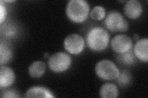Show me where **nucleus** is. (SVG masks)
I'll list each match as a JSON object with an SVG mask.
<instances>
[{
    "instance_id": "nucleus-1",
    "label": "nucleus",
    "mask_w": 148,
    "mask_h": 98,
    "mask_svg": "<svg viewBox=\"0 0 148 98\" xmlns=\"http://www.w3.org/2000/svg\"><path fill=\"white\" fill-rule=\"evenodd\" d=\"M110 36L108 32L102 27L96 26L91 28L86 34L88 47L95 52H101L108 47Z\"/></svg>"
},
{
    "instance_id": "nucleus-2",
    "label": "nucleus",
    "mask_w": 148,
    "mask_h": 98,
    "mask_svg": "<svg viewBox=\"0 0 148 98\" xmlns=\"http://www.w3.org/2000/svg\"><path fill=\"white\" fill-rule=\"evenodd\" d=\"M90 6L85 0H71L67 3L66 14L74 23H82L88 17Z\"/></svg>"
},
{
    "instance_id": "nucleus-3",
    "label": "nucleus",
    "mask_w": 148,
    "mask_h": 98,
    "mask_svg": "<svg viewBox=\"0 0 148 98\" xmlns=\"http://www.w3.org/2000/svg\"><path fill=\"white\" fill-rule=\"evenodd\" d=\"M95 72L96 75L102 80H112L116 79L120 71L112 61L103 59L96 64Z\"/></svg>"
},
{
    "instance_id": "nucleus-4",
    "label": "nucleus",
    "mask_w": 148,
    "mask_h": 98,
    "mask_svg": "<svg viewBox=\"0 0 148 98\" xmlns=\"http://www.w3.org/2000/svg\"><path fill=\"white\" fill-rule=\"evenodd\" d=\"M71 64V56L66 52L55 53L48 59L49 68L54 72H62L67 71Z\"/></svg>"
},
{
    "instance_id": "nucleus-5",
    "label": "nucleus",
    "mask_w": 148,
    "mask_h": 98,
    "mask_svg": "<svg viewBox=\"0 0 148 98\" xmlns=\"http://www.w3.org/2000/svg\"><path fill=\"white\" fill-rule=\"evenodd\" d=\"M107 28L113 32H124L128 28V23L121 13L113 11L109 12L105 19Z\"/></svg>"
},
{
    "instance_id": "nucleus-6",
    "label": "nucleus",
    "mask_w": 148,
    "mask_h": 98,
    "mask_svg": "<svg viewBox=\"0 0 148 98\" xmlns=\"http://www.w3.org/2000/svg\"><path fill=\"white\" fill-rule=\"evenodd\" d=\"M85 40L83 37L77 33L68 35L64 41V47L67 52L73 55L81 53L85 48Z\"/></svg>"
},
{
    "instance_id": "nucleus-7",
    "label": "nucleus",
    "mask_w": 148,
    "mask_h": 98,
    "mask_svg": "<svg viewBox=\"0 0 148 98\" xmlns=\"http://www.w3.org/2000/svg\"><path fill=\"white\" fill-rule=\"evenodd\" d=\"M110 44L114 52L120 54L130 50L133 47V42L132 39L125 34H118L114 37Z\"/></svg>"
},
{
    "instance_id": "nucleus-8",
    "label": "nucleus",
    "mask_w": 148,
    "mask_h": 98,
    "mask_svg": "<svg viewBox=\"0 0 148 98\" xmlns=\"http://www.w3.org/2000/svg\"><path fill=\"white\" fill-rule=\"evenodd\" d=\"M143 12L141 3L136 0H130L126 3L124 6V14L131 19H136L140 17Z\"/></svg>"
},
{
    "instance_id": "nucleus-9",
    "label": "nucleus",
    "mask_w": 148,
    "mask_h": 98,
    "mask_svg": "<svg viewBox=\"0 0 148 98\" xmlns=\"http://www.w3.org/2000/svg\"><path fill=\"white\" fill-rule=\"evenodd\" d=\"M133 53L136 58L144 62L148 61V39L143 38L137 41L134 46Z\"/></svg>"
},
{
    "instance_id": "nucleus-10",
    "label": "nucleus",
    "mask_w": 148,
    "mask_h": 98,
    "mask_svg": "<svg viewBox=\"0 0 148 98\" xmlns=\"http://www.w3.org/2000/svg\"><path fill=\"white\" fill-rule=\"evenodd\" d=\"M15 80V74L11 68L1 66L0 68V87L8 88L11 87Z\"/></svg>"
},
{
    "instance_id": "nucleus-11",
    "label": "nucleus",
    "mask_w": 148,
    "mask_h": 98,
    "mask_svg": "<svg viewBox=\"0 0 148 98\" xmlns=\"http://www.w3.org/2000/svg\"><path fill=\"white\" fill-rule=\"evenodd\" d=\"M27 97H46L53 98L55 97L50 90L43 87H32L27 91Z\"/></svg>"
},
{
    "instance_id": "nucleus-12",
    "label": "nucleus",
    "mask_w": 148,
    "mask_h": 98,
    "mask_svg": "<svg viewBox=\"0 0 148 98\" xmlns=\"http://www.w3.org/2000/svg\"><path fill=\"white\" fill-rule=\"evenodd\" d=\"M99 95L103 98H116L119 95L117 87L112 83H106L100 88Z\"/></svg>"
},
{
    "instance_id": "nucleus-13",
    "label": "nucleus",
    "mask_w": 148,
    "mask_h": 98,
    "mask_svg": "<svg viewBox=\"0 0 148 98\" xmlns=\"http://www.w3.org/2000/svg\"><path fill=\"white\" fill-rule=\"evenodd\" d=\"M28 71L32 77H41L44 75L46 71V64L41 61H36L30 65Z\"/></svg>"
},
{
    "instance_id": "nucleus-14",
    "label": "nucleus",
    "mask_w": 148,
    "mask_h": 98,
    "mask_svg": "<svg viewBox=\"0 0 148 98\" xmlns=\"http://www.w3.org/2000/svg\"><path fill=\"white\" fill-rule=\"evenodd\" d=\"M12 57L11 48L6 42H1L0 44V64L3 65L11 60Z\"/></svg>"
},
{
    "instance_id": "nucleus-15",
    "label": "nucleus",
    "mask_w": 148,
    "mask_h": 98,
    "mask_svg": "<svg viewBox=\"0 0 148 98\" xmlns=\"http://www.w3.org/2000/svg\"><path fill=\"white\" fill-rule=\"evenodd\" d=\"M1 34L7 38H12L16 36L18 32L17 26L14 23L11 22H7L5 24H1Z\"/></svg>"
},
{
    "instance_id": "nucleus-16",
    "label": "nucleus",
    "mask_w": 148,
    "mask_h": 98,
    "mask_svg": "<svg viewBox=\"0 0 148 98\" xmlns=\"http://www.w3.org/2000/svg\"><path fill=\"white\" fill-rule=\"evenodd\" d=\"M117 61L122 64L130 66L135 64L136 62V57L133 53L132 49L123 53H120L117 55Z\"/></svg>"
},
{
    "instance_id": "nucleus-17",
    "label": "nucleus",
    "mask_w": 148,
    "mask_h": 98,
    "mask_svg": "<svg viewBox=\"0 0 148 98\" xmlns=\"http://www.w3.org/2000/svg\"><path fill=\"white\" fill-rule=\"evenodd\" d=\"M132 81L131 74L128 71L123 70L119 72L118 77L116 78V82L119 85L122 87L128 86Z\"/></svg>"
},
{
    "instance_id": "nucleus-18",
    "label": "nucleus",
    "mask_w": 148,
    "mask_h": 98,
    "mask_svg": "<svg viewBox=\"0 0 148 98\" xmlns=\"http://www.w3.org/2000/svg\"><path fill=\"white\" fill-rule=\"evenodd\" d=\"M106 9L104 7L101 6H96L92 8L90 13L92 19L95 20H102L106 16Z\"/></svg>"
},
{
    "instance_id": "nucleus-19",
    "label": "nucleus",
    "mask_w": 148,
    "mask_h": 98,
    "mask_svg": "<svg viewBox=\"0 0 148 98\" xmlns=\"http://www.w3.org/2000/svg\"><path fill=\"white\" fill-rule=\"evenodd\" d=\"M7 17L6 7L3 4V1H1L0 3V23L1 24L6 21Z\"/></svg>"
},
{
    "instance_id": "nucleus-20",
    "label": "nucleus",
    "mask_w": 148,
    "mask_h": 98,
    "mask_svg": "<svg viewBox=\"0 0 148 98\" xmlns=\"http://www.w3.org/2000/svg\"><path fill=\"white\" fill-rule=\"evenodd\" d=\"M1 97L4 98H12V97H19L20 96L16 90H8L4 91L1 95Z\"/></svg>"
},
{
    "instance_id": "nucleus-21",
    "label": "nucleus",
    "mask_w": 148,
    "mask_h": 98,
    "mask_svg": "<svg viewBox=\"0 0 148 98\" xmlns=\"http://www.w3.org/2000/svg\"><path fill=\"white\" fill-rule=\"evenodd\" d=\"M5 3H14L15 2V1H4Z\"/></svg>"
}]
</instances>
